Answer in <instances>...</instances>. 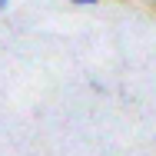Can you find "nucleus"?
I'll use <instances>...</instances> for the list:
<instances>
[{
  "label": "nucleus",
  "instance_id": "1",
  "mask_svg": "<svg viewBox=\"0 0 156 156\" xmlns=\"http://www.w3.org/2000/svg\"><path fill=\"white\" fill-rule=\"evenodd\" d=\"M70 3H73V7H96L100 0H70Z\"/></svg>",
  "mask_w": 156,
  "mask_h": 156
},
{
  "label": "nucleus",
  "instance_id": "3",
  "mask_svg": "<svg viewBox=\"0 0 156 156\" xmlns=\"http://www.w3.org/2000/svg\"><path fill=\"white\" fill-rule=\"evenodd\" d=\"M150 3H153V7H156V0H150Z\"/></svg>",
  "mask_w": 156,
  "mask_h": 156
},
{
  "label": "nucleus",
  "instance_id": "2",
  "mask_svg": "<svg viewBox=\"0 0 156 156\" xmlns=\"http://www.w3.org/2000/svg\"><path fill=\"white\" fill-rule=\"evenodd\" d=\"M10 10V0H0V13H7Z\"/></svg>",
  "mask_w": 156,
  "mask_h": 156
}]
</instances>
